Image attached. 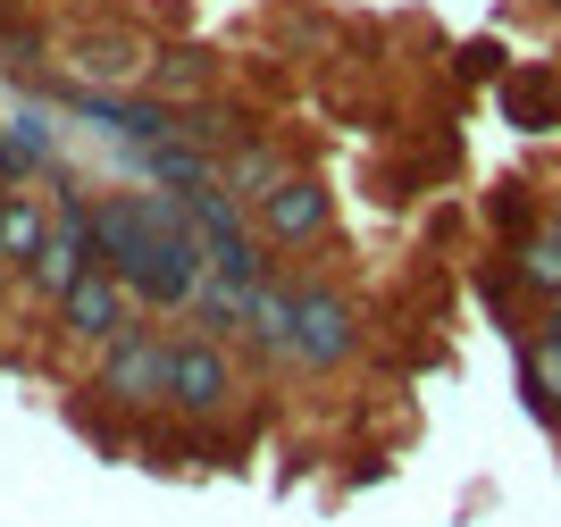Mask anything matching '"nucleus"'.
Returning a JSON list of instances; mask_svg holds the SVG:
<instances>
[{
    "instance_id": "nucleus-1",
    "label": "nucleus",
    "mask_w": 561,
    "mask_h": 527,
    "mask_svg": "<svg viewBox=\"0 0 561 527\" xmlns=\"http://www.w3.org/2000/svg\"><path fill=\"white\" fill-rule=\"evenodd\" d=\"M84 218H93L101 268H110L142 310H193L210 260H202V243H193L176 193H93Z\"/></svg>"
},
{
    "instance_id": "nucleus-2",
    "label": "nucleus",
    "mask_w": 561,
    "mask_h": 527,
    "mask_svg": "<svg viewBox=\"0 0 561 527\" xmlns=\"http://www.w3.org/2000/svg\"><path fill=\"white\" fill-rule=\"evenodd\" d=\"M285 294H294V319H285V368L335 377V368L360 360V344H369V319H360V301H352L344 285H319V276H302V285H285Z\"/></svg>"
},
{
    "instance_id": "nucleus-3",
    "label": "nucleus",
    "mask_w": 561,
    "mask_h": 527,
    "mask_svg": "<svg viewBox=\"0 0 561 527\" xmlns=\"http://www.w3.org/2000/svg\"><path fill=\"white\" fill-rule=\"evenodd\" d=\"M243 402V360L218 335H176V368H168V419L185 427H218Z\"/></svg>"
},
{
    "instance_id": "nucleus-4",
    "label": "nucleus",
    "mask_w": 561,
    "mask_h": 527,
    "mask_svg": "<svg viewBox=\"0 0 561 527\" xmlns=\"http://www.w3.org/2000/svg\"><path fill=\"white\" fill-rule=\"evenodd\" d=\"M168 368H176V335L135 326L110 352H93V393L110 411H168Z\"/></svg>"
},
{
    "instance_id": "nucleus-5",
    "label": "nucleus",
    "mask_w": 561,
    "mask_h": 527,
    "mask_svg": "<svg viewBox=\"0 0 561 527\" xmlns=\"http://www.w3.org/2000/svg\"><path fill=\"white\" fill-rule=\"evenodd\" d=\"M252 209V227H260V243L268 252H319L335 234V202H328V184L319 176H302V168H285L260 202H243Z\"/></svg>"
},
{
    "instance_id": "nucleus-6",
    "label": "nucleus",
    "mask_w": 561,
    "mask_h": 527,
    "mask_svg": "<svg viewBox=\"0 0 561 527\" xmlns=\"http://www.w3.org/2000/svg\"><path fill=\"white\" fill-rule=\"evenodd\" d=\"M50 319H59V335H68V344L110 352L117 335H135V326H142V301L126 294V285H117L110 268H93V276H76L68 294L50 301Z\"/></svg>"
},
{
    "instance_id": "nucleus-7",
    "label": "nucleus",
    "mask_w": 561,
    "mask_h": 527,
    "mask_svg": "<svg viewBox=\"0 0 561 527\" xmlns=\"http://www.w3.org/2000/svg\"><path fill=\"white\" fill-rule=\"evenodd\" d=\"M50 209H59V202H50ZM93 268H101V252H93V218H84V202H68V209H59V227H50V252L25 268V285H34L43 301H59L76 276H93Z\"/></svg>"
},
{
    "instance_id": "nucleus-8",
    "label": "nucleus",
    "mask_w": 561,
    "mask_h": 527,
    "mask_svg": "<svg viewBox=\"0 0 561 527\" xmlns=\"http://www.w3.org/2000/svg\"><path fill=\"white\" fill-rule=\"evenodd\" d=\"M135 176L151 184V193H210V184H227V151H202V142H142L135 151Z\"/></svg>"
},
{
    "instance_id": "nucleus-9",
    "label": "nucleus",
    "mask_w": 561,
    "mask_h": 527,
    "mask_svg": "<svg viewBox=\"0 0 561 527\" xmlns=\"http://www.w3.org/2000/svg\"><path fill=\"white\" fill-rule=\"evenodd\" d=\"M59 50H68V68L84 76V84H93V92H117V84H135V76L151 68V59H142V50L126 43V34H117V25H101V34H93V25H84V34H68V43H59Z\"/></svg>"
},
{
    "instance_id": "nucleus-10",
    "label": "nucleus",
    "mask_w": 561,
    "mask_h": 527,
    "mask_svg": "<svg viewBox=\"0 0 561 527\" xmlns=\"http://www.w3.org/2000/svg\"><path fill=\"white\" fill-rule=\"evenodd\" d=\"M142 84H151V101H168V110H193V101H210V84H218V50H202V43L151 50Z\"/></svg>"
},
{
    "instance_id": "nucleus-11",
    "label": "nucleus",
    "mask_w": 561,
    "mask_h": 527,
    "mask_svg": "<svg viewBox=\"0 0 561 527\" xmlns=\"http://www.w3.org/2000/svg\"><path fill=\"white\" fill-rule=\"evenodd\" d=\"M50 227H59V209H50L43 193H25V184H18V193L0 202V268H18V276H25L34 260L50 252Z\"/></svg>"
},
{
    "instance_id": "nucleus-12",
    "label": "nucleus",
    "mask_w": 561,
    "mask_h": 527,
    "mask_svg": "<svg viewBox=\"0 0 561 527\" xmlns=\"http://www.w3.org/2000/svg\"><path fill=\"white\" fill-rule=\"evenodd\" d=\"M0 176H9V184L59 176V135H50V117H43V110L0 117Z\"/></svg>"
},
{
    "instance_id": "nucleus-13",
    "label": "nucleus",
    "mask_w": 561,
    "mask_h": 527,
    "mask_svg": "<svg viewBox=\"0 0 561 527\" xmlns=\"http://www.w3.org/2000/svg\"><path fill=\"white\" fill-rule=\"evenodd\" d=\"M494 101H503V117L519 135H553L561 126V68H512L494 84Z\"/></svg>"
},
{
    "instance_id": "nucleus-14",
    "label": "nucleus",
    "mask_w": 561,
    "mask_h": 527,
    "mask_svg": "<svg viewBox=\"0 0 561 527\" xmlns=\"http://www.w3.org/2000/svg\"><path fill=\"white\" fill-rule=\"evenodd\" d=\"M519 386H528L537 419H553V427H561V344H545V335H519Z\"/></svg>"
},
{
    "instance_id": "nucleus-15",
    "label": "nucleus",
    "mask_w": 561,
    "mask_h": 527,
    "mask_svg": "<svg viewBox=\"0 0 561 527\" xmlns=\"http://www.w3.org/2000/svg\"><path fill=\"white\" fill-rule=\"evenodd\" d=\"M486 227H494V234H503V243L519 252L528 234H545V209H537V193H528L519 176H503V184L486 193Z\"/></svg>"
},
{
    "instance_id": "nucleus-16",
    "label": "nucleus",
    "mask_w": 561,
    "mask_h": 527,
    "mask_svg": "<svg viewBox=\"0 0 561 527\" xmlns=\"http://www.w3.org/2000/svg\"><path fill=\"white\" fill-rule=\"evenodd\" d=\"M512 276L537 301H561V234H528V243L512 252Z\"/></svg>"
},
{
    "instance_id": "nucleus-17",
    "label": "nucleus",
    "mask_w": 561,
    "mask_h": 527,
    "mask_svg": "<svg viewBox=\"0 0 561 527\" xmlns=\"http://www.w3.org/2000/svg\"><path fill=\"white\" fill-rule=\"evenodd\" d=\"M461 76L469 84H503V76H512V50L494 43V34H478V43H461Z\"/></svg>"
},
{
    "instance_id": "nucleus-18",
    "label": "nucleus",
    "mask_w": 561,
    "mask_h": 527,
    "mask_svg": "<svg viewBox=\"0 0 561 527\" xmlns=\"http://www.w3.org/2000/svg\"><path fill=\"white\" fill-rule=\"evenodd\" d=\"M537 335H545V344H561V301H545V319H537Z\"/></svg>"
},
{
    "instance_id": "nucleus-19",
    "label": "nucleus",
    "mask_w": 561,
    "mask_h": 527,
    "mask_svg": "<svg viewBox=\"0 0 561 527\" xmlns=\"http://www.w3.org/2000/svg\"><path fill=\"white\" fill-rule=\"evenodd\" d=\"M545 234H561V202H553V209H545Z\"/></svg>"
},
{
    "instance_id": "nucleus-20",
    "label": "nucleus",
    "mask_w": 561,
    "mask_h": 527,
    "mask_svg": "<svg viewBox=\"0 0 561 527\" xmlns=\"http://www.w3.org/2000/svg\"><path fill=\"white\" fill-rule=\"evenodd\" d=\"M9 193H18V184H9V176H0V202H9Z\"/></svg>"
},
{
    "instance_id": "nucleus-21",
    "label": "nucleus",
    "mask_w": 561,
    "mask_h": 527,
    "mask_svg": "<svg viewBox=\"0 0 561 527\" xmlns=\"http://www.w3.org/2000/svg\"><path fill=\"white\" fill-rule=\"evenodd\" d=\"M553 9H561V0H553Z\"/></svg>"
}]
</instances>
